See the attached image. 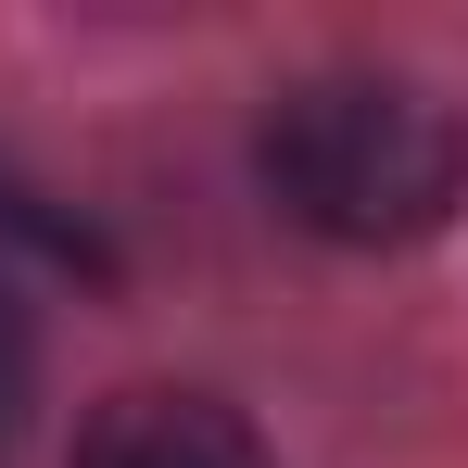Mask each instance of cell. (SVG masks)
Returning a JSON list of instances; mask_svg holds the SVG:
<instances>
[{
    "label": "cell",
    "instance_id": "6da1fadb",
    "mask_svg": "<svg viewBox=\"0 0 468 468\" xmlns=\"http://www.w3.org/2000/svg\"><path fill=\"white\" fill-rule=\"evenodd\" d=\"M253 177L266 203L316 240H355V253H392V240H431L468 203V114L418 77H304L266 101L253 127Z\"/></svg>",
    "mask_w": 468,
    "mask_h": 468
},
{
    "label": "cell",
    "instance_id": "7a4b0ae2",
    "mask_svg": "<svg viewBox=\"0 0 468 468\" xmlns=\"http://www.w3.org/2000/svg\"><path fill=\"white\" fill-rule=\"evenodd\" d=\"M77 468H266V443H253V418L216 405V392H114V405L89 418Z\"/></svg>",
    "mask_w": 468,
    "mask_h": 468
},
{
    "label": "cell",
    "instance_id": "3957f363",
    "mask_svg": "<svg viewBox=\"0 0 468 468\" xmlns=\"http://www.w3.org/2000/svg\"><path fill=\"white\" fill-rule=\"evenodd\" d=\"M26 405H38V329H26L13 279H0V456L26 443Z\"/></svg>",
    "mask_w": 468,
    "mask_h": 468
}]
</instances>
